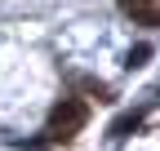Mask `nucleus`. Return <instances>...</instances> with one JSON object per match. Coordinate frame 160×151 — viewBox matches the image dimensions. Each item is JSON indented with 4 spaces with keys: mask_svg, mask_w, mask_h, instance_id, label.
Listing matches in <instances>:
<instances>
[{
    "mask_svg": "<svg viewBox=\"0 0 160 151\" xmlns=\"http://www.w3.org/2000/svg\"><path fill=\"white\" fill-rule=\"evenodd\" d=\"M147 58H151V49H147V45H138V49H129V67H142Z\"/></svg>",
    "mask_w": 160,
    "mask_h": 151,
    "instance_id": "nucleus-4",
    "label": "nucleus"
},
{
    "mask_svg": "<svg viewBox=\"0 0 160 151\" xmlns=\"http://www.w3.org/2000/svg\"><path fill=\"white\" fill-rule=\"evenodd\" d=\"M120 9L133 13V22H142V27L160 22V0H120Z\"/></svg>",
    "mask_w": 160,
    "mask_h": 151,
    "instance_id": "nucleus-2",
    "label": "nucleus"
},
{
    "mask_svg": "<svg viewBox=\"0 0 160 151\" xmlns=\"http://www.w3.org/2000/svg\"><path fill=\"white\" fill-rule=\"evenodd\" d=\"M138 120H142V116H138V111H129V116H120V120L111 124V134H129V129H138Z\"/></svg>",
    "mask_w": 160,
    "mask_h": 151,
    "instance_id": "nucleus-3",
    "label": "nucleus"
},
{
    "mask_svg": "<svg viewBox=\"0 0 160 151\" xmlns=\"http://www.w3.org/2000/svg\"><path fill=\"white\" fill-rule=\"evenodd\" d=\"M85 124H89V107L80 102V98H62V102L49 111V134L53 138H76Z\"/></svg>",
    "mask_w": 160,
    "mask_h": 151,
    "instance_id": "nucleus-1",
    "label": "nucleus"
}]
</instances>
